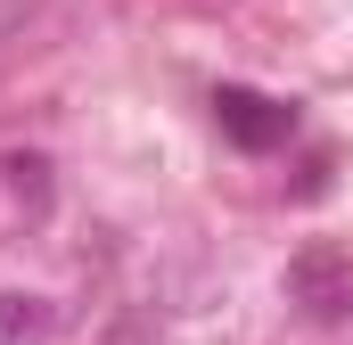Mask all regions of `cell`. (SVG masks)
<instances>
[{
	"label": "cell",
	"mask_w": 353,
	"mask_h": 345,
	"mask_svg": "<svg viewBox=\"0 0 353 345\" xmlns=\"http://www.w3.org/2000/svg\"><path fill=\"white\" fill-rule=\"evenodd\" d=\"M58 337V304L41 288H0V345H50Z\"/></svg>",
	"instance_id": "obj_3"
},
{
	"label": "cell",
	"mask_w": 353,
	"mask_h": 345,
	"mask_svg": "<svg viewBox=\"0 0 353 345\" xmlns=\"http://www.w3.org/2000/svg\"><path fill=\"white\" fill-rule=\"evenodd\" d=\"M115 345H140V329H132V321H123V329H115Z\"/></svg>",
	"instance_id": "obj_4"
},
{
	"label": "cell",
	"mask_w": 353,
	"mask_h": 345,
	"mask_svg": "<svg viewBox=\"0 0 353 345\" xmlns=\"http://www.w3.org/2000/svg\"><path fill=\"white\" fill-rule=\"evenodd\" d=\"M214 115H222V132L239 140V148H271V140H288L296 132V107H279V99H263V90H214Z\"/></svg>",
	"instance_id": "obj_2"
},
{
	"label": "cell",
	"mask_w": 353,
	"mask_h": 345,
	"mask_svg": "<svg viewBox=\"0 0 353 345\" xmlns=\"http://www.w3.org/2000/svg\"><path fill=\"white\" fill-rule=\"evenodd\" d=\"M288 304H296L304 321H321V329H345L353 321V255L304 247V255L288 263Z\"/></svg>",
	"instance_id": "obj_1"
}]
</instances>
